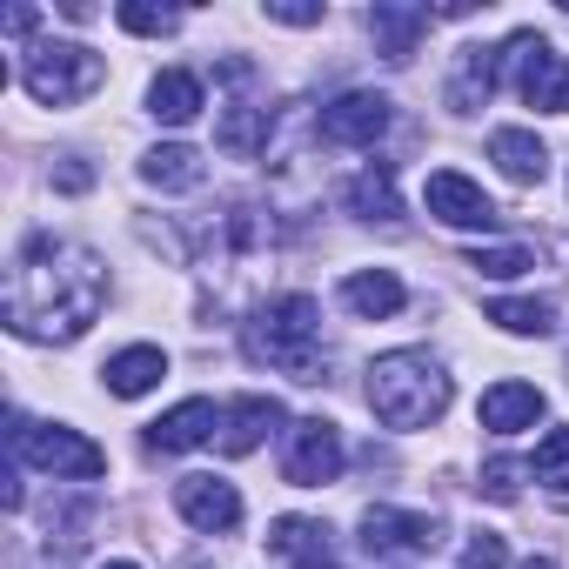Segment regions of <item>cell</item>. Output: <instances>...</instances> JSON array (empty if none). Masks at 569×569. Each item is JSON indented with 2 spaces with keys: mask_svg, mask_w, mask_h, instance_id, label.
<instances>
[{
  "mask_svg": "<svg viewBox=\"0 0 569 569\" xmlns=\"http://www.w3.org/2000/svg\"><path fill=\"white\" fill-rule=\"evenodd\" d=\"M101 81H108V61H101L94 48H81V41H41V48H28V61H21V88H28L41 108H74V101H88Z\"/></svg>",
  "mask_w": 569,
  "mask_h": 569,
  "instance_id": "obj_5",
  "label": "cell"
},
{
  "mask_svg": "<svg viewBox=\"0 0 569 569\" xmlns=\"http://www.w3.org/2000/svg\"><path fill=\"white\" fill-rule=\"evenodd\" d=\"M302 569H342V562H336V556H316V562H302Z\"/></svg>",
  "mask_w": 569,
  "mask_h": 569,
  "instance_id": "obj_34",
  "label": "cell"
},
{
  "mask_svg": "<svg viewBox=\"0 0 569 569\" xmlns=\"http://www.w3.org/2000/svg\"><path fill=\"white\" fill-rule=\"evenodd\" d=\"M268 21H281V28H316L322 8H289V0H268Z\"/></svg>",
  "mask_w": 569,
  "mask_h": 569,
  "instance_id": "obj_31",
  "label": "cell"
},
{
  "mask_svg": "<svg viewBox=\"0 0 569 569\" xmlns=\"http://www.w3.org/2000/svg\"><path fill=\"white\" fill-rule=\"evenodd\" d=\"M496 74H502V54L469 48V54H462V68H456V81H449V108H456V114H476V108L496 94Z\"/></svg>",
  "mask_w": 569,
  "mask_h": 569,
  "instance_id": "obj_22",
  "label": "cell"
},
{
  "mask_svg": "<svg viewBox=\"0 0 569 569\" xmlns=\"http://www.w3.org/2000/svg\"><path fill=\"white\" fill-rule=\"evenodd\" d=\"M349 214H362V221H396L402 214V194H396V168L389 161H369L349 181Z\"/></svg>",
  "mask_w": 569,
  "mask_h": 569,
  "instance_id": "obj_21",
  "label": "cell"
},
{
  "mask_svg": "<svg viewBox=\"0 0 569 569\" xmlns=\"http://www.w3.org/2000/svg\"><path fill=\"white\" fill-rule=\"evenodd\" d=\"M522 569H556V562H549V556H529V562H522Z\"/></svg>",
  "mask_w": 569,
  "mask_h": 569,
  "instance_id": "obj_35",
  "label": "cell"
},
{
  "mask_svg": "<svg viewBox=\"0 0 569 569\" xmlns=\"http://www.w3.org/2000/svg\"><path fill=\"white\" fill-rule=\"evenodd\" d=\"M342 462H349V449H342V429H336L329 416H302V422H289V442H281V476H289L296 489H322V482H336Z\"/></svg>",
  "mask_w": 569,
  "mask_h": 569,
  "instance_id": "obj_7",
  "label": "cell"
},
{
  "mask_svg": "<svg viewBox=\"0 0 569 569\" xmlns=\"http://www.w3.org/2000/svg\"><path fill=\"white\" fill-rule=\"evenodd\" d=\"M489 322H496V329H509V336H549V329H556V302L496 296V302H489Z\"/></svg>",
  "mask_w": 569,
  "mask_h": 569,
  "instance_id": "obj_25",
  "label": "cell"
},
{
  "mask_svg": "<svg viewBox=\"0 0 569 569\" xmlns=\"http://www.w3.org/2000/svg\"><path fill=\"white\" fill-rule=\"evenodd\" d=\"M502 562H509V542H502V536H489V529H482V536H469L462 569H502Z\"/></svg>",
  "mask_w": 569,
  "mask_h": 569,
  "instance_id": "obj_29",
  "label": "cell"
},
{
  "mask_svg": "<svg viewBox=\"0 0 569 569\" xmlns=\"http://www.w3.org/2000/svg\"><path fill=\"white\" fill-rule=\"evenodd\" d=\"M248 356L281 369L289 382H322L329 356H322V309H316V296L261 302V316L248 322Z\"/></svg>",
  "mask_w": 569,
  "mask_h": 569,
  "instance_id": "obj_3",
  "label": "cell"
},
{
  "mask_svg": "<svg viewBox=\"0 0 569 569\" xmlns=\"http://www.w3.org/2000/svg\"><path fill=\"white\" fill-rule=\"evenodd\" d=\"M369 34H376V54L402 68V61L416 54V41L429 34V14H422V8H376V14H369Z\"/></svg>",
  "mask_w": 569,
  "mask_h": 569,
  "instance_id": "obj_20",
  "label": "cell"
},
{
  "mask_svg": "<svg viewBox=\"0 0 569 569\" xmlns=\"http://www.w3.org/2000/svg\"><path fill=\"white\" fill-rule=\"evenodd\" d=\"M502 61L516 68V88H522V101H529L536 114H569V61H562L536 28L509 34V41H502Z\"/></svg>",
  "mask_w": 569,
  "mask_h": 569,
  "instance_id": "obj_6",
  "label": "cell"
},
{
  "mask_svg": "<svg viewBox=\"0 0 569 569\" xmlns=\"http://www.w3.org/2000/svg\"><path fill=\"white\" fill-rule=\"evenodd\" d=\"M529 476H536L542 489H569V429H549V436L536 442V462H529Z\"/></svg>",
  "mask_w": 569,
  "mask_h": 569,
  "instance_id": "obj_27",
  "label": "cell"
},
{
  "mask_svg": "<svg viewBox=\"0 0 569 569\" xmlns=\"http://www.w3.org/2000/svg\"><path fill=\"white\" fill-rule=\"evenodd\" d=\"M489 161H496L516 188H536V181L549 174V148H542L529 128H496V134H489Z\"/></svg>",
  "mask_w": 569,
  "mask_h": 569,
  "instance_id": "obj_19",
  "label": "cell"
},
{
  "mask_svg": "<svg viewBox=\"0 0 569 569\" xmlns=\"http://www.w3.org/2000/svg\"><path fill=\"white\" fill-rule=\"evenodd\" d=\"M369 409L382 429H429L449 409V376L429 349H389L369 362Z\"/></svg>",
  "mask_w": 569,
  "mask_h": 569,
  "instance_id": "obj_2",
  "label": "cell"
},
{
  "mask_svg": "<svg viewBox=\"0 0 569 569\" xmlns=\"http://www.w3.org/2000/svg\"><path fill=\"white\" fill-rule=\"evenodd\" d=\"M322 141H336V148H376L382 134H389V101L382 94H336L329 108H322Z\"/></svg>",
  "mask_w": 569,
  "mask_h": 569,
  "instance_id": "obj_9",
  "label": "cell"
},
{
  "mask_svg": "<svg viewBox=\"0 0 569 569\" xmlns=\"http://www.w3.org/2000/svg\"><path fill=\"white\" fill-rule=\"evenodd\" d=\"M174 509H181V522L201 529V536H228V529L241 522V496H234V482H221V476H181V482H174Z\"/></svg>",
  "mask_w": 569,
  "mask_h": 569,
  "instance_id": "obj_10",
  "label": "cell"
},
{
  "mask_svg": "<svg viewBox=\"0 0 569 569\" xmlns=\"http://www.w3.org/2000/svg\"><path fill=\"white\" fill-rule=\"evenodd\" d=\"M54 181H61V188H74V194H81V188H88V181H94V174H88V168H81V154H61V174H54Z\"/></svg>",
  "mask_w": 569,
  "mask_h": 569,
  "instance_id": "obj_32",
  "label": "cell"
},
{
  "mask_svg": "<svg viewBox=\"0 0 569 569\" xmlns=\"http://www.w3.org/2000/svg\"><path fill=\"white\" fill-rule=\"evenodd\" d=\"M141 181L161 188V194H188V188L208 181V161H201V148H188V141H161V148L141 154Z\"/></svg>",
  "mask_w": 569,
  "mask_h": 569,
  "instance_id": "obj_17",
  "label": "cell"
},
{
  "mask_svg": "<svg viewBox=\"0 0 569 569\" xmlns=\"http://www.w3.org/2000/svg\"><path fill=\"white\" fill-rule=\"evenodd\" d=\"M114 21H121L128 34H174V28H181V14H174V8H141V0H121Z\"/></svg>",
  "mask_w": 569,
  "mask_h": 569,
  "instance_id": "obj_28",
  "label": "cell"
},
{
  "mask_svg": "<svg viewBox=\"0 0 569 569\" xmlns=\"http://www.w3.org/2000/svg\"><path fill=\"white\" fill-rule=\"evenodd\" d=\"M402 302H409V289H402L389 268H356V274H342V309H349L356 322H389Z\"/></svg>",
  "mask_w": 569,
  "mask_h": 569,
  "instance_id": "obj_15",
  "label": "cell"
},
{
  "mask_svg": "<svg viewBox=\"0 0 569 569\" xmlns=\"http://www.w3.org/2000/svg\"><path fill=\"white\" fill-rule=\"evenodd\" d=\"M422 201H429V214L442 228H496V201L469 174H456V168H436L429 188H422Z\"/></svg>",
  "mask_w": 569,
  "mask_h": 569,
  "instance_id": "obj_11",
  "label": "cell"
},
{
  "mask_svg": "<svg viewBox=\"0 0 569 569\" xmlns=\"http://www.w3.org/2000/svg\"><path fill=\"white\" fill-rule=\"evenodd\" d=\"M469 268L489 274V281H516V274L536 268V254H529L522 241H502V248H469Z\"/></svg>",
  "mask_w": 569,
  "mask_h": 569,
  "instance_id": "obj_26",
  "label": "cell"
},
{
  "mask_svg": "<svg viewBox=\"0 0 569 569\" xmlns=\"http://www.w3.org/2000/svg\"><path fill=\"white\" fill-rule=\"evenodd\" d=\"M8 436H14V456H21L28 469L54 476V482H94V476H108V449L88 442V436L68 429V422H28V416L14 409V416H8Z\"/></svg>",
  "mask_w": 569,
  "mask_h": 569,
  "instance_id": "obj_4",
  "label": "cell"
},
{
  "mask_svg": "<svg viewBox=\"0 0 569 569\" xmlns=\"http://www.w3.org/2000/svg\"><path fill=\"white\" fill-rule=\"evenodd\" d=\"M101 569H141V562H101Z\"/></svg>",
  "mask_w": 569,
  "mask_h": 569,
  "instance_id": "obj_36",
  "label": "cell"
},
{
  "mask_svg": "<svg viewBox=\"0 0 569 569\" xmlns=\"http://www.w3.org/2000/svg\"><path fill=\"white\" fill-rule=\"evenodd\" d=\"M34 21H41L34 8H8V34H14V41H21V34H34Z\"/></svg>",
  "mask_w": 569,
  "mask_h": 569,
  "instance_id": "obj_33",
  "label": "cell"
},
{
  "mask_svg": "<svg viewBox=\"0 0 569 569\" xmlns=\"http://www.w3.org/2000/svg\"><path fill=\"white\" fill-rule=\"evenodd\" d=\"M516 476H522V469H516L509 456H496V462L482 469V496H489V502H516Z\"/></svg>",
  "mask_w": 569,
  "mask_h": 569,
  "instance_id": "obj_30",
  "label": "cell"
},
{
  "mask_svg": "<svg viewBox=\"0 0 569 569\" xmlns=\"http://www.w3.org/2000/svg\"><path fill=\"white\" fill-rule=\"evenodd\" d=\"M214 141H221V154H234V161H254L261 148H268V108H221V128H214Z\"/></svg>",
  "mask_w": 569,
  "mask_h": 569,
  "instance_id": "obj_24",
  "label": "cell"
},
{
  "mask_svg": "<svg viewBox=\"0 0 569 569\" xmlns=\"http://www.w3.org/2000/svg\"><path fill=\"white\" fill-rule=\"evenodd\" d=\"M108 309V261L88 241L34 234L8 268V329L21 342H81Z\"/></svg>",
  "mask_w": 569,
  "mask_h": 569,
  "instance_id": "obj_1",
  "label": "cell"
},
{
  "mask_svg": "<svg viewBox=\"0 0 569 569\" xmlns=\"http://www.w3.org/2000/svg\"><path fill=\"white\" fill-rule=\"evenodd\" d=\"M281 422V402L274 396H234L228 409H221V456H254L261 442H268V429Z\"/></svg>",
  "mask_w": 569,
  "mask_h": 569,
  "instance_id": "obj_14",
  "label": "cell"
},
{
  "mask_svg": "<svg viewBox=\"0 0 569 569\" xmlns=\"http://www.w3.org/2000/svg\"><path fill=\"white\" fill-rule=\"evenodd\" d=\"M476 416H482L489 436H522V429H536L549 416V402H542L536 382H496V389H482V409Z\"/></svg>",
  "mask_w": 569,
  "mask_h": 569,
  "instance_id": "obj_13",
  "label": "cell"
},
{
  "mask_svg": "<svg viewBox=\"0 0 569 569\" xmlns=\"http://www.w3.org/2000/svg\"><path fill=\"white\" fill-rule=\"evenodd\" d=\"M161 376H168V356H161L154 342H128V349H121V356H108V369H101L108 396H121V402L148 396V389H154Z\"/></svg>",
  "mask_w": 569,
  "mask_h": 569,
  "instance_id": "obj_18",
  "label": "cell"
},
{
  "mask_svg": "<svg viewBox=\"0 0 569 569\" xmlns=\"http://www.w3.org/2000/svg\"><path fill=\"white\" fill-rule=\"evenodd\" d=\"M362 549H369V556H436V549H442V522H436L429 509L369 502V509H362Z\"/></svg>",
  "mask_w": 569,
  "mask_h": 569,
  "instance_id": "obj_8",
  "label": "cell"
},
{
  "mask_svg": "<svg viewBox=\"0 0 569 569\" xmlns=\"http://www.w3.org/2000/svg\"><path fill=\"white\" fill-rule=\"evenodd\" d=\"M268 556H289V562L302 569V562L329 556V529L309 522V516H274V522H268Z\"/></svg>",
  "mask_w": 569,
  "mask_h": 569,
  "instance_id": "obj_23",
  "label": "cell"
},
{
  "mask_svg": "<svg viewBox=\"0 0 569 569\" xmlns=\"http://www.w3.org/2000/svg\"><path fill=\"white\" fill-rule=\"evenodd\" d=\"M221 436V409L208 402V396H188V402H174L161 422H148V449H161V456H188V449H201V442H214Z\"/></svg>",
  "mask_w": 569,
  "mask_h": 569,
  "instance_id": "obj_12",
  "label": "cell"
},
{
  "mask_svg": "<svg viewBox=\"0 0 569 569\" xmlns=\"http://www.w3.org/2000/svg\"><path fill=\"white\" fill-rule=\"evenodd\" d=\"M201 108H208V88H201V74H188V68H168V74H154V81H148V114H154L161 128H188Z\"/></svg>",
  "mask_w": 569,
  "mask_h": 569,
  "instance_id": "obj_16",
  "label": "cell"
}]
</instances>
